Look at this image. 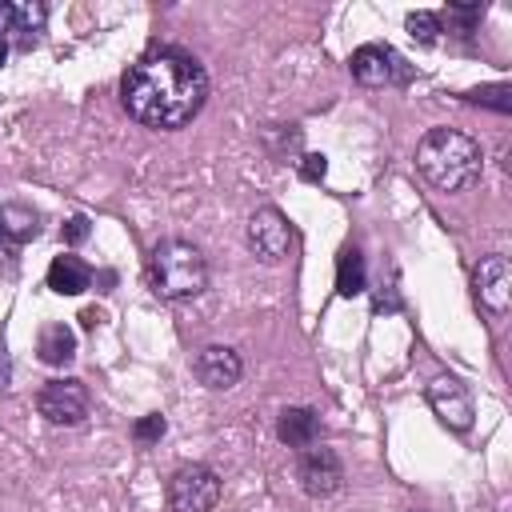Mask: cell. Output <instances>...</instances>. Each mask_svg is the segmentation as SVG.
Returning a JSON list of instances; mask_svg holds the SVG:
<instances>
[{"instance_id":"13","label":"cell","mask_w":512,"mask_h":512,"mask_svg":"<svg viewBox=\"0 0 512 512\" xmlns=\"http://www.w3.org/2000/svg\"><path fill=\"white\" fill-rule=\"evenodd\" d=\"M88 284H92V268H88L80 256L60 252V256L48 264V288L60 292V296H80Z\"/></svg>"},{"instance_id":"12","label":"cell","mask_w":512,"mask_h":512,"mask_svg":"<svg viewBox=\"0 0 512 512\" xmlns=\"http://www.w3.org/2000/svg\"><path fill=\"white\" fill-rule=\"evenodd\" d=\"M276 436L288 444V448H312L316 436H320V416L312 408H284L280 420H276Z\"/></svg>"},{"instance_id":"22","label":"cell","mask_w":512,"mask_h":512,"mask_svg":"<svg viewBox=\"0 0 512 512\" xmlns=\"http://www.w3.org/2000/svg\"><path fill=\"white\" fill-rule=\"evenodd\" d=\"M88 232H92L88 216H68V220H64V228H60L64 244H84V240H88Z\"/></svg>"},{"instance_id":"4","label":"cell","mask_w":512,"mask_h":512,"mask_svg":"<svg viewBox=\"0 0 512 512\" xmlns=\"http://www.w3.org/2000/svg\"><path fill=\"white\" fill-rule=\"evenodd\" d=\"M220 476L208 464H184L168 480V504L172 512H212L220 504Z\"/></svg>"},{"instance_id":"10","label":"cell","mask_w":512,"mask_h":512,"mask_svg":"<svg viewBox=\"0 0 512 512\" xmlns=\"http://www.w3.org/2000/svg\"><path fill=\"white\" fill-rule=\"evenodd\" d=\"M428 404L432 412L452 428V432H468L472 428V396H468V384H460L456 376H436L428 384Z\"/></svg>"},{"instance_id":"2","label":"cell","mask_w":512,"mask_h":512,"mask_svg":"<svg viewBox=\"0 0 512 512\" xmlns=\"http://www.w3.org/2000/svg\"><path fill=\"white\" fill-rule=\"evenodd\" d=\"M416 168L420 176L440 192H464L480 180L484 152L480 144L460 128H428L416 144Z\"/></svg>"},{"instance_id":"11","label":"cell","mask_w":512,"mask_h":512,"mask_svg":"<svg viewBox=\"0 0 512 512\" xmlns=\"http://www.w3.org/2000/svg\"><path fill=\"white\" fill-rule=\"evenodd\" d=\"M192 372H196V380H200L204 388L224 392V388H232V384L240 380L244 364H240V356H236L228 344H208V348H200V352H196Z\"/></svg>"},{"instance_id":"23","label":"cell","mask_w":512,"mask_h":512,"mask_svg":"<svg viewBox=\"0 0 512 512\" xmlns=\"http://www.w3.org/2000/svg\"><path fill=\"white\" fill-rule=\"evenodd\" d=\"M132 436H136L140 444H152V440H160V436H164V416H144V420L132 428Z\"/></svg>"},{"instance_id":"25","label":"cell","mask_w":512,"mask_h":512,"mask_svg":"<svg viewBox=\"0 0 512 512\" xmlns=\"http://www.w3.org/2000/svg\"><path fill=\"white\" fill-rule=\"evenodd\" d=\"M0 388H8V356H4V348H0Z\"/></svg>"},{"instance_id":"15","label":"cell","mask_w":512,"mask_h":512,"mask_svg":"<svg viewBox=\"0 0 512 512\" xmlns=\"http://www.w3.org/2000/svg\"><path fill=\"white\" fill-rule=\"evenodd\" d=\"M364 284H368V276H364V256H360V248L348 244V248L336 256V292H340L344 300H352V296L364 292Z\"/></svg>"},{"instance_id":"17","label":"cell","mask_w":512,"mask_h":512,"mask_svg":"<svg viewBox=\"0 0 512 512\" xmlns=\"http://www.w3.org/2000/svg\"><path fill=\"white\" fill-rule=\"evenodd\" d=\"M44 20H48V4H20V8H16V24H12V32H16V48L28 52V48L40 40Z\"/></svg>"},{"instance_id":"6","label":"cell","mask_w":512,"mask_h":512,"mask_svg":"<svg viewBox=\"0 0 512 512\" xmlns=\"http://www.w3.org/2000/svg\"><path fill=\"white\" fill-rule=\"evenodd\" d=\"M36 408L48 424H80L88 416V388L84 380H48L40 392H36Z\"/></svg>"},{"instance_id":"21","label":"cell","mask_w":512,"mask_h":512,"mask_svg":"<svg viewBox=\"0 0 512 512\" xmlns=\"http://www.w3.org/2000/svg\"><path fill=\"white\" fill-rule=\"evenodd\" d=\"M328 176V160L320 156V152H308L304 160H300V180H308V184H320Z\"/></svg>"},{"instance_id":"27","label":"cell","mask_w":512,"mask_h":512,"mask_svg":"<svg viewBox=\"0 0 512 512\" xmlns=\"http://www.w3.org/2000/svg\"><path fill=\"white\" fill-rule=\"evenodd\" d=\"M0 240H8V236H4V232H0Z\"/></svg>"},{"instance_id":"8","label":"cell","mask_w":512,"mask_h":512,"mask_svg":"<svg viewBox=\"0 0 512 512\" xmlns=\"http://www.w3.org/2000/svg\"><path fill=\"white\" fill-rule=\"evenodd\" d=\"M472 292H476V300L492 316H504L508 304H512V268H508V256H500V252L484 256L472 268Z\"/></svg>"},{"instance_id":"3","label":"cell","mask_w":512,"mask_h":512,"mask_svg":"<svg viewBox=\"0 0 512 512\" xmlns=\"http://www.w3.org/2000/svg\"><path fill=\"white\" fill-rule=\"evenodd\" d=\"M152 288L164 296V300H188V296H200L204 284H208V264H204V252L188 240H160L152 248Z\"/></svg>"},{"instance_id":"20","label":"cell","mask_w":512,"mask_h":512,"mask_svg":"<svg viewBox=\"0 0 512 512\" xmlns=\"http://www.w3.org/2000/svg\"><path fill=\"white\" fill-rule=\"evenodd\" d=\"M468 100L472 104H488V108H496V112H512V92H508V84H484V88H472L468 92Z\"/></svg>"},{"instance_id":"19","label":"cell","mask_w":512,"mask_h":512,"mask_svg":"<svg viewBox=\"0 0 512 512\" xmlns=\"http://www.w3.org/2000/svg\"><path fill=\"white\" fill-rule=\"evenodd\" d=\"M404 28L412 32V40H420V44H436L440 40V20H436V12H408V20H404Z\"/></svg>"},{"instance_id":"9","label":"cell","mask_w":512,"mask_h":512,"mask_svg":"<svg viewBox=\"0 0 512 512\" xmlns=\"http://www.w3.org/2000/svg\"><path fill=\"white\" fill-rule=\"evenodd\" d=\"M296 480L308 496H332L340 484H344V464L332 448H304L300 452V464H296Z\"/></svg>"},{"instance_id":"14","label":"cell","mask_w":512,"mask_h":512,"mask_svg":"<svg viewBox=\"0 0 512 512\" xmlns=\"http://www.w3.org/2000/svg\"><path fill=\"white\" fill-rule=\"evenodd\" d=\"M40 360L44 364H52V368H60V364H68L72 356H76V332L68 328V324H44L40 328Z\"/></svg>"},{"instance_id":"7","label":"cell","mask_w":512,"mask_h":512,"mask_svg":"<svg viewBox=\"0 0 512 512\" xmlns=\"http://www.w3.org/2000/svg\"><path fill=\"white\" fill-rule=\"evenodd\" d=\"M348 68H352V76H356L360 84H368V88H380V84H404V80H408V64H404V56H400L396 48H388V44H360V48L352 52Z\"/></svg>"},{"instance_id":"18","label":"cell","mask_w":512,"mask_h":512,"mask_svg":"<svg viewBox=\"0 0 512 512\" xmlns=\"http://www.w3.org/2000/svg\"><path fill=\"white\" fill-rule=\"evenodd\" d=\"M480 16H484V4H448L444 16H436V20H444L452 36H472L476 24H480ZM444 24H440V28H444Z\"/></svg>"},{"instance_id":"16","label":"cell","mask_w":512,"mask_h":512,"mask_svg":"<svg viewBox=\"0 0 512 512\" xmlns=\"http://www.w3.org/2000/svg\"><path fill=\"white\" fill-rule=\"evenodd\" d=\"M0 232L8 236V240H16V244H24V240H32V236H40V216L28 208V204H4L0 208Z\"/></svg>"},{"instance_id":"26","label":"cell","mask_w":512,"mask_h":512,"mask_svg":"<svg viewBox=\"0 0 512 512\" xmlns=\"http://www.w3.org/2000/svg\"><path fill=\"white\" fill-rule=\"evenodd\" d=\"M4 60H8V40L0 36V64H4Z\"/></svg>"},{"instance_id":"24","label":"cell","mask_w":512,"mask_h":512,"mask_svg":"<svg viewBox=\"0 0 512 512\" xmlns=\"http://www.w3.org/2000/svg\"><path fill=\"white\" fill-rule=\"evenodd\" d=\"M12 24H16V4L0 0V36H8V32H12Z\"/></svg>"},{"instance_id":"1","label":"cell","mask_w":512,"mask_h":512,"mask_svg":"<svg viewBox=\"0 0 512 512\" xmlns=\"http://www.w3.org/2000/svg\"><path fill=\"white\" fill-rule=\"evenodd\" d=\"M120 100L144 128H184L208 100V76L196 56L160 48L136 60L120 80Z\"/></svg>"},{"instance_id":"5","label":"cell","mask_w":512,"mask_h":512,"mask_svg":"<svg viewBox=\"0 0 512 512\" xmlns=\"http://www.w3.org/2000/svg\"><path fill=\"white\" fill-rule=\"evenodd\" d=\"M244 240H248V248H252L256 260L280 264V260L288 256V248H292V224H288V216H284L280 208L264 204V208H256V212L248 216Z\"/></svg>"}]
</instances>
